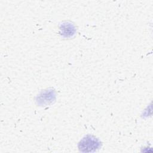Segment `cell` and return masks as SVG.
<instances>
[{
  "instance_id": "6da1fadb",
  "label": "cell",
  "mask_w": 153,
  "mask_h": 153,
  "mask_svg": "<svg viewBox=\"0 0 153 153\" xmlns=\"http://www.w3.org/2000/svg\"><path fill=\"white\" fill-rule=\"evenodd\" d=\"M99 146V142L95 137L87 136L84 138L79 145V148L82 152L95 151Z\"/></svg>"
}]
</instances>
